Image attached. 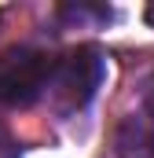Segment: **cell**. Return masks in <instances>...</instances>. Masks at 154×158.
<instances>
[{
	"mask_svg": "<svg viewBox=\"0 0 154 158\" xmlns=\"http://www.w3.org/2000/svg\"><path fill=\"white\" fill-rule=\"evenodd\" d=\"M107 77V55L99 44H77L74 52H66L55 66V77H51V107L59 114H77L84 110L99 85Z\"/></svg>",
	"mask_w": 154,
	"mask_h": 158,
	"instance_id": "cell-1",
	"label": "cell"
},
{
	"mask_svg": "<svg viewBox=\"0 0 154 158\" xmlns=\"http://www.w3.org/2000/svg\"><path fill=\"white\" fill-rule=\"evenodd\" d=\"M59 59L44 48H7L0 52V107H33L51 88Z\"/></svg>",
	"mask_w": 154,
	"mask_h": 158,
	"instance_id": "cell-2",
	"label": "cell"
},
{
	"mask_svg": "<svg viewBox=\"0 0 154 158\" xmlns=\"http://www.w3.org/2000/svg\"><path fill=\"white\" fill-rule=\"evenodd\" d=\"M117 158H154V118L151 114H128L114 129Z\"/></svg>",
	"mask_w": 154,
	"mask_h": 158,
	"instance_id": "cell-3",
	"label": "cell"
},
{
	"mask_svg": "<svg viewBox=\"0 0 154 158\" xmlns=\"http://www.w3.org/2000/svg\"><path fill=\"white\" fill-rule=\"evenodd\" d=\"M55 15L70 26H84V22H110L114 7H107V4H59Z\"/></svg>",
	"mask_w": 154,
	"mask_h": 158,
	"instance_id": "cell-4",
	"label": "cell"
},
{
	"mask_svg": "<svg viewBox=\"0 0 154 158\" xmlns=\"http://www.w3.org/2000/svg\"><path fill=\"white\" fill-rule=\"evenodd\" d=\"M0 158H22V147H18V140L0 125Z\"/></svg>",
	"mask_w": 154,
	"mask_h": 158,
	"instance_id": "cell-5",
	"label": "cell"
},
{
	"mask_svg": "<svg viewBox=\"0 0 154 158\" xmlns=\"http://www.w3.org/2000/svg\"><path fill=\"white\" fill-rule=\"evenodd\" d=\"M140 99H143V114H151V118H154V70L147 74V81H143V92H140Z\"/></svg>",
	"mask_w": 154,
	"mask_h": 158,
	"instance_id": "cell-6",
	"label": "cell"
},
{
	"mask_svg": "<svg viewBox=\"0 0 154 158\" xmlns=\"http://www.w3.org/2000/svg\"><path fill=\"white\" fill-rule=\"evenodd\" d=\"M143 19H147V26H154V4H147V11H143Z\"/></svg>",
	"mask_w": 154,
	"mask_h": 158,
	"instance_id": "cell-7",
	"label": "cell"
}]
</instances>
